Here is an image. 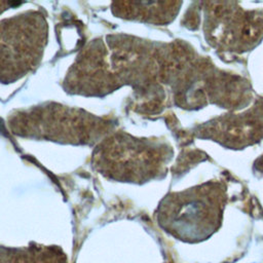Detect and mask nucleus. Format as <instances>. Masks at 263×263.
Listing matches in <instances>:
<instances>
[{
  "mask_svg": "<svg viewBox=\"0 0 263 263\" xmlns=\"http://www.w3.org/2000/svg\"><path fill=\"white\" fill-rule=\"evenodd\" d=\"M0 22V76L15 79L37 64L44 43V24L37 15Z\"/></svg>",
  "mask_w": 263,
  "mask_h": 263,
  "instance_id": "f257e3e1",
  "label": "nucleus"
}]
</instances>
